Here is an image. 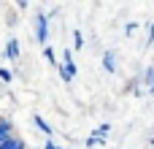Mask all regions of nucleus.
Here are the masks:
<instances>
[{
  "label": "nucleus",
  "mask_w": 154,
  "mask_h": 149,
  "mask_svg": "<svg viewBox=\"0 0 154 149\" xmlns=\"http://www.w3.org/2000/svg\"><path fill=\"white\" fill-rule=\"evenodd\" d=\"M46 38H49V14H35V41L46 46Z\"/></svg>",
  "instance_id": "1"
},
{
  "label": "nucleus",
  "mask_w": 154,
  "mask_h": 149,
  "mask_svg": "<svg viewBox=\"0 0 154 149\" xmlns=\"http://www.w3.org/2000/svg\"><path fill=\"white\" fill-rule=\"evenodd\" d=\"M16 136V128H14V122L8 119V117H0V144H5L8 138H14Z\"/></svg>",
  "instance_id": "2"
},
{
  "label": "nucleus",
  "mask_w": 154,
  "mask_h": 149,
  "mask_svg": "<svg viewBox=\"0 0 154 149\" xmlns=\"http://www.w3.org/2000/svg\"><path fill=\"white\" fill-rule=\"evenodd\" d=\"M3 54H5V57H8L11 62H16V60L22 57V49H19V41H16V38H8V41H5V49H3Z\"/></svg>",
  "instance_id": "3"
},
{
  "label": "nucleus",
  "mask_w": 154,
  "mask_h": 149,
  "mask_svg": "<svg viewBox=\"0 0 154 149\" xmlns=\"http://www.w3.org/2000/svg\"><path fill=\"white\" fill-rule=\"evenodd\" d=\"M103 68L108 71V73H114L116 71V54L108 49V52H103Z\"/></svg>",
  "instance_id": "4"
},
{
  "label": "nucleus",
  "mask_w": 154,
  "mask_h": 149,
  "mask_svg": "<svg viewBox=\"0 0 154 149\" xmlns=\"http://www.w3.org/2000/svg\"><path fill=\"white\" fill-rule=\"evenodd\" d=\"M32 122H35V128H38L41 133H46V138H51V125H49L41 114H32Z\"/></svg>",
  "instance_id": "5"
},
{
  "label": "nucleus",
  "mask_w": 154,
  "mask_h": 149,
  "mask_svg": "<svg viewBox=\"0 0 154 149\" xmlns=\"http://www.w3.org/2000/svg\"><path fill=\"white\" fill-rule=\"evenodd\" d=\"M0 149H27V147H24V138L14 136V138H8L5 144H0Z\"/></svg>",
  "instance_id": "6"
},
{
  "label": "nucleus",
  "mask_w": 154,
  "mask_h": 149,
  "mask_svg": "<svg viewBox=\"0 0 154 149\" xmlns=\"http://www.w3.org/2000/svg\"><path fill=\"white\" fill-rule=\"evenodd\" d=\"M143 84H146V90L154 95V65L146 68V73H143Z\"/></svg>",
  "instance_id": "7"
},
{
  "label": "nucleus",
  "mask_w": 154,
  "mask_h": 149,
  "mask_svg": "<svg viewBox=\"0 0 154 149\" xmlns=\"http://www.w3.org/2000/svg\"><path fill=\"white\" fill-rule=\"evenodd\" d=\"M108 133H111V122H103V125H100V128H97L92 136H97V138H106Z\"/></svg>",
  "instance_id": "8"
},
{
  "label": "nucleus",
  "mask_w": 154,
  "mask_h": 149,
  "mask_svg": "<svg viewBox=\"0 0 154 149\" xmlns=\"http://www.w3.org/2000/svg\"><path fill=\"white\" fill-rule=\"evenodd\" d=\"M73 46H76V49L84 46V33H81V30H73Z\"/></svg>",
  "instance_id": "9"
},
{
  "label": "nucleus",
  "mask_w": 154,
  "mask_h": 149,
  "mask_svg": "<svg viewBox=\"0 0 154 149\" xmlns=\"http://www.w3.org/2000/svg\"><path fill=\"white\" fill-rule=\"evenodd\" d=\"M43 57H46V60H49V62H51V65H57V57H54V49H51V46H49V43H46V46H43Z\"/></svg>",
  "instance_id": "10"
},
{
  "label": "nucleus",
  "mask_w": 154,
  "mask_h": 149,
  "mask_svg": "<svg viewBox=\"0 0 154 149\" xmlns=\"http://www.w3.org/2000/svg\"><path fill=\"white\" fill-rule=\"evenodd\" d=\"M0 81H3V84H8V81H14V73H11L8 68H0Z\"/></svg>",
  "instance_id": "11"
},
{
  "label": "nucleus",
  "mask_w": 154,
  "mask_h": 149,
  "mask_svg": "<svg viewBox=\"0 0 154 149\" xmlns=\"http://www.w3.org/2000/svg\"><path fill=\"white\" fill-rule=\"evenodd\" d=\"M135 30H138V24H135V22H127V24H125V35H127V38H133V35H135Z\"/></svg>",
  "instance_id": "12"
},
{
  "label": "nucleus",
  "mask_w": 154,
  "mask_h": 149,
  "mask_svg": "<svg viewBox=\"0 0 154 149\" xmlns=\"http://www.w3.org/2000/svg\"><path fill=\"white\" fill-rule=\"evenodd\" d=\"M62 68L68 71V76H70V79H76V73H79V71H76V62H62Z\"/></svg>",
  "instance_id": "13"
},
{
  "label": "nucleus",
  "mask_w": 154,
  "mask_h": 149,
  "mask_svg": "<svg viewBox=\"0 0 154 149\" xmlns=\"http://www.w3.org/2000/svg\"><path fill=\"white\" fill-rule=\"evenodd\" d=\"M154 43V22L149 24V38H146V46H152Z\"/></svg>",
  "instance_id": "14"
},
{
  "label": "nucleus",
  "mask_w": 154,
  "mask_h": 149,
  "mask_svg": "<svg viewBox=\"0 0 154 149\" xmlns=\"http://www.w3.org/2000/svg\"><path fill=\"white\" fill-rule=\"evenodd\" d=\"M62 62H73V52H70V49L62 52Z\"/></svg>",
  "instance_id": "15"
},
{
  "label": "nucleus",
  "mask_w": 154,
  "mask_h": 149,
  "mask_svg": "<svg viewBox=\"0 0 154 149\" xmlns=\"http://www.w3.org/2000/svg\"><path fill=\"white\" fill-rule=\"evenodd\" d=\"M16 8H19V11H27V8H30V3H27V0H19V3H16Z\"/></svg>",
  "instance_id": "16"
},
{
  "label": "nucleus",
  "mask_w": 154,
  "mask_h": 149,
  "mask_svg": "<svg viewBox=\"0 0 154 149\" xmlns=\"http://www.w3.org/2000/svg\"><path fill=\"white\" fill-rule=\"evenodd\" d=\"M152 144H154V141H152ZM152 149H154V147H152Z\"/></svg>",
  "instance_id": "17"
}]
</instances>
